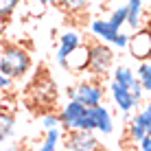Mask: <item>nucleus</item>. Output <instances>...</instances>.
Here are the masks:
<instances>
[{
  "label": "nucleus",
  "mask_w": 151,
  "mask_h": 151,
  "mask_svg": "<svg viewBox=\"0 0 151 151\" xmlns=\"http://www.w3.org/2000/svg\"><path fill=\"white\" fill-rule=\"evenodd\" d=\"M31 70V55L27 48L13 44V42H2L0 44V72L9 79H22Z\"/></svg>",
  "instance_id": "1"
},
{
  "label": "nucleus",
  "mask_w": 151,
  "mask_h": 151,
  "mask_svg": "<svg viewBox=\"0 0 151 151\" xmlns=\"http://www.w3.org/2000/svg\"><path fill=\"white\" fill-rule=\"evenodd\" d=\"M27 92H29V105H33L35 110L48 112L57 105V96H59L57 86L50 79V75H46L44 70H40V75L31 81Z\"/></svg>",
  "instance_id": "2"
},
{
  "label": "nucleus",
  "mask_w": 151,
  "mask_h": 151,
  "mask_svg": "<svg viewBox=\"0 0 151 151\" xmlns=\"http://www.w3.org/2000/svg\"><path fill=\"white\" fill-rule=\"evenodd\" d=\"M114 50L110 48L107 42H92L88 44V72L92 77H99V79H105L107 75L114 68Z\"/></svg>",
  "instance_id": "3"
},
{
  "label": "nucleus",
  "mask_w": 151,
  "mask_h": 151,
  "mask_svg": "<svg viewBox=\"0 0 151 151\" xmlns=\"http://www.w3.org/2000/svg\"><path fill=\"white\" fill-rule=\"evenodd\" d=\"M61 147L66 151H99L103 149V145L94 136V132L70 129V132H66V136H61Z\"/></svg>",
  "instance_id": "4"
},
{
  "label": "nucleus",
  "mask_w": 151,
  "mask_h": 151,
  "mask_svg": "<svg viewBox=\"0 0 151 151\" xmlns=\"http://www.w3.org/2000/svg\"><path fill=\"white\" fill-rule=\"evenodd\" d=\"M75 99L79 103H83L86 107L99 105L105 99V88L99 77H90V79H83L75 86Z\"/></svg>",
  "instance_id": "5"
},
{
  "label": "nucleus",
  "mask_w": 151,
  "mask_h": 151,
  "mask_svg": "<svg viewBox=\"0 0 151 151\" xmlns=\"http://www.w3.org/2000/svg\"><path fill=\"white\" fill-rule=\"evenodd\" d=\"M125 132H127V138L132 140L134 145H138V140L142 136L151 134V101L145 103L142 110L136 112L127 123H125Z\"/></svg>",
  "instance_id": "6"
},
{
  "label": "nucleus",
  "mask_w": 151,
  "mask_h": 151,
  "mask_svg": "<svg viewBox=\"0 0 151 151\" xmlns=\"http://www.w3.org/2000/svg\"><path fill=\"white\" fill-rule=\"evenodd\" d=\"M127 50L136 61L151 59V29L140 27L134 31V35H129L127 40Z\"/></svg>",
  "instance_id": "7"
},
{
  "label": "nucleus",
  "mask_w": 151,
  "mask_h": 151,
  "mask_svg": "<svg viewBox=\"0 0 151 151\" xmlns=\"http://www.w3.org/2000/svg\"><path fill=\"white\" fill-rule=\"evenodd\" d=\"M86 110H88V107L83 105V103H79L77 99H68V103H66V105L61 107L59 112H57V116H59V127H61V132L79 129V127H81L83 116H86Z\"/></svg>",
  "instance_id": "8"
},
{
  "label": "nucleus",
  "mask_w": 151,
  "mask_h": 151,
  "mask_svg": "<svg viewBox=\"0 0 151 151\" xmlns=\"http://www.w3.org/2000/svg\"><path fill=\"white\" fill-rule=\"evenodd\" d=\"M110 96H112L114 107L123 114V121L127 123L129 118H132V112L138 107V103L134 101L129 88H125V86H121V83H116V81H110Z\"/></svg>",
  "instance_id": "9"
},
{
  "label": "nucleus",
  "mask_w": 151,
  "mask_h": 151,
  "mask_svg": "<svg viewBox=\"0 0 151 151\" xmlns=\"http://www.w3.org/2000/svg\"><path fill=\"white\" fill-rule=\"evenodd\" d=\"M83 44V35L79 31H64L59 35V44H57V55H55V61L61 70H64V64H66V55L70 53L75 46Z\"/></svg>",
  "instance_id": "10"
},
{
  "label": "nucleus",
  "mask_w": 151,
  "mask_h": 151,
  "mask_svg": "<svg viewBox=\"0 0 151 151\" xmlns=\"http://www.w3.org/2000/svg\"><path fill=\"white\" fill-rule=\"evenodd\" d=\"M66 72H72V75H81V72H88V44L75 46L68 55H66V64H64Z\"/></svg>",
  "instance_id": "11"
},
{
  "label": "nucleus",
  "mask_w": 151,
  "mask_h": 151,
  "mask_svg": "<svg viewBox=\"0 0 151 151\" xmlns=\"http://www.w3.org/2000/svg\"><path fill=\"white\" fill-rule=\"evenodd\" d=\"M90 112H92V118H94V132H99L101 136H112L114 134V116H112V112L107 110L103 103L92 105Z\"/></svg>",
  "instance_id": "12"
},
{
  "label": "nucleus",
  "mask_w": 151,
  "mask_h": 151,
  "mask_svg": "<svg viewBox=\"0 0 151 151\" xmlns=\"http://www.w3.org/2000/svg\"><path fill=\"white\" fill-rule=\"evenodd\" d=\"M88 31H90L96 40L107 42V44H112L114 37H116V33H118V31L114 29L107 20H103V18H92L90 22H88Z\"/></svg>",
  "instance_id": "13"
},
{
  "label": "nucleus",
  "mask_w": 151,
  "mask_h": 151,
  "mask_svg": "<svg viewBox=\"0 0 151 151\" xmlns=\"http://www.w3.org/2000/svg\"><path fill=\"white\" fill-rule=\"evenodd\" d=\"M15 114L9 110H0V149L15 136Z\"/></svg>",
  "instance_id": "14"
},
{
  "label": "nucleus",
  "mask_w": 151,
  "mask_h": 151,
  "mask_svg": "<svg viewBox=\"0 0 151 151\" xmlns=\"http://www.w3.org/2000/svg\"><path fill=\"white\" fill-rule=\"evenodd\" d=\"M127 27L132 31H136L142 27V9H145V2L142 0H127Z\"/></svg>",
  "instance_id": "15"
},
{
  "label": "nucleus",
  "mask_w": 151,
  "mask_h": 151,
  "mask_svg": "<svg viewBox=\"0 0 151 151\" xmlns=\"http://www.w3.org/2000/svg\"><path fill=\"white\" fill-rule=\"evenodd\" d=\"M110 75H112V81L121 83L125 88H132L134 83H136V72L129 68V66H114Z\"/></svg>",
  "instance_id": "16"
},
{
  "label": "nucleus",
  "mask_w": 151,
  "mask_h": 151,
  "mask_svg": "<svg viewBox=\"0 0 151 151\" xmlns=\"http://www.w3.org/2000/svg\"><path fill=\"white\" fill-rule=\"evenodd\" d=\"M59 147H61V127H48L46 134H44V140L40 142L37 149H42V151H55Z\"/></svg>",
  "instance_id": "17"
},
{
  "label": "nucleus",
  "mask_w": 151,
  "mask_h": 151,
  "mask_svg": "<svg viewBox=\"0 0 151 151\" xmlns=\"http://www.w3.org/2000/svg\"><path fill=\"white\" fill-rule=\"evenodd\" d=\"M136 79H138L140 86H142L145 94H151V61L149 59L140 61V66L136 70Z\"/></svg>",
  "instance_id": "18"
},
{
  "label": "nucleus",
  "mask_w": 151,
  "mask_h": 151,
  "mask_svg": "<svg viewBox=\"0 0 151 151\" xmlns=\"http://www.w3.org/2000/svg\"><path fill=\"white\" fill-rule=\"evenodd\" d=\"M107 22H110L116 31H121L125 24H127V4H121V7L114 9L110 13V18H107Z\"/></svg>",
  "instance_id": "19"
},
{
  "label": "nucleus",
  "mask_w": 151,
  "mask_h": 151,
  "mask_svg": "<svg viewBox=\"0 0 151 151\" xmlns=\"http://www.w3.org/2000/svg\"><path fill=\"white\" fill-rule=\"evenodd\" d=\"M90 2L92 0H57V4H61L68 13H83L90 7Z\"/></svg>",
  "instance_id": "20"
},
{
  "label": "nucleus",
  "mask_w": 151,
  "mask_h": 151,
  "mask_svg": "<svg viewBox=\"0 0 151 151\" xmlns=\"http://www.w3.org/2000/svg\"><path fill=\"white\" fill-rule=\"evenodd\" d=\"M20 2H22V0H0V15L9 20L15 13V9L20 7Z\"/></svg>",
  "instance_id": "21"
},
{
  "label": "nucleus",
  "mask_w": 151,
  "mask_h": 151,
  "mask_svg": "<svg viewBox=\"0 0 151 151\" xmlns=\"http://www.w3.org/2000/svg\"><path fill=\"white\" fill-rule=\"evenodd\" d=\"M42 127L48 129V127H59V116H57V112L48 110L42 114Z\"/></svg>",
  "instance_id": "22"
},
{
  "label": "nucleus",
  "mask_w": 151,
  "mask_h": 151,
  "mask_svg": "<svg viewBox=\"0 0 151 151\" xmlns=\"http://www.w3.org/2000/svg\"><path fill=\"white\" fill-rule=\"evenodd\" d=\"M127 40H129V35L123 33V29H121V31L116 33V37H114L112 46H116V48H127Z\"/></svg>",
  "instance_id": "23"
},
{
  "label": "nucleus",
  "mask_w": 151,
  "mask_h": 151,
  "mask_svg": "<svg viewBox=\"0 0 151 151\" xmlns=\"http://www.w3.org/2000/svg\"><path fill=\"white\" fill-rule=\"evenodd\" d=\"M11 86H13V79H9V77H4L0 72V90H9Z\"/></svg>",
  "instance_id": "24"
},
{
  "label": "nucleus",
  "mask_w": 151,
  "mask_h": 151,
  "mask_svg": "<svg viewBox=\"0 0 151 151\" xmlns=\"http://www.w3.org/2000/svg\"><path fill=\"white\" fill-rule=\"evenodd\" d=\"M4 29H7V18H2V15H0V37L4 35Z\"/></svg>",
  "instance_id": "25"
},
{
  "label": "nucleus",
  "mask_w": 151,
  "mask_h": 151,
  "mask_svg": "<svg viewBox=\"0 0 151 151\" xmlns=\"http://www.w3.org/2000/svg\"><path fill=\"white\" fill-rule=\"evenodd\" d=\"M66 96H68V99H75V86L66 88Z\"/></svg>",
  "instance_id": "26"
},
{
  "label": "nucleus",
  "mask_w": 151,
  "mask_h": 151,
  "mask_svg": "<svg viewBox=\"0 0 151 151\" xmlns=\"http://www.w3.org/2000/svg\"><path fill=\"white\" fill-rule=\"evenodd\" d=\"M37 2H42V4H57V0H37Z\"/></svg>",
  "instance_id": "27"
}]
</instances>
